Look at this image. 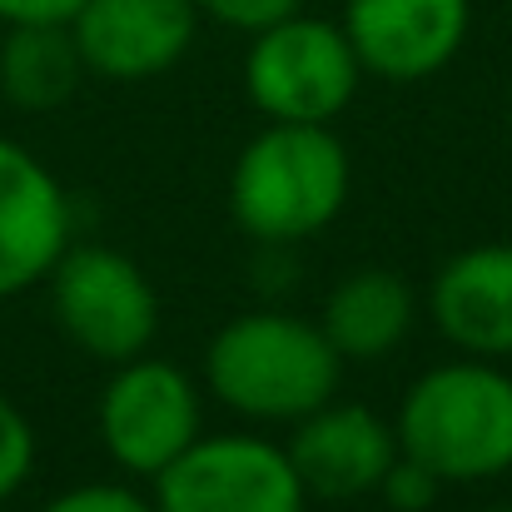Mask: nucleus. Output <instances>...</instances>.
Segmentation results:
<instances>
[{
	"mask_svg": "<svg viewBox=\"0 0 512 512\" xmlns=\"http://www.w3.org/2000/svg\"><path fill=\"white\" fill-rule=\"evenodd\" d=\"M398 453L443 483H493L512 473V373L458 353L413 378L393 418Z\"/></svg>",
	"mask_w": 512,
	"mask_h": 512,
	"instance_id": "1",
	"label": "nucleus"
},
{
	"mask_svg": "<svg viewBox=\"0 0 512 512\" xmlns=\"http://www.w3.org/2000/svg\"><path fill=\"white\" fill-rule=\"evenodd\" d=\"M353 165L334 125L264 120L229 170V214L264 249L324 234L348 204Z\"/></svg>",
	"mask_w": 512,
	"mask_h": 512,
	"instance_id": "2",
	"label": "nucleus"
},
{
	"mask_svg": "<svg viewBox=\"0 0 512 512\" xmlns=\"http://www.w3.org/2000/svg\"><path fill=\"white\" fill-rule=\"evenodd\" d=\"M343 358L319 324L249 309L204 348V388L249 423H299L339 393Z\"/></svg>",
	"mask_w": 512,
	"mask_h": 512,
	"instance_id": "3",
	"label": "nucleus"
},
{
	"mask_svg": "<svg viewBox=\"0 0 512 512\" xmlns=\"http://www.w3.org/2000/svg\"><path fill=\"white\" fill-rule=\"evenodd\" d=\"M363 85V65L339 20L289 15L249 35L244 95L264 120L289 125H334Z\"/></svg>",
	"mask_w": 512,
	"mask_h": 512,
	"instance_id": "4",
	"label": "nucleus"
},
{
	"mask_svg": "<svg viewBox=\"0 0 512 512\" xmlns=\"http://www.w3.org/2000/svg\"><path fill=\"white\" fill-rule=\"evenodd\" d=\"M45 284L60 334L80 353L110 368L135 353H150L160 334V294L130 254L110 244H70L45 274Z\"/></svg>",
	"mask_w": 512,
	"mask_h": 512,
	"instance_id": "5",
	"label": "nucleus"
},
{
	"mask_svg": "<svg viewBox=\"0 0 512 512\" xmlns=\"http://www.w3.org/2000/svg\"><path fill=\"white\" fill-rule=\"evenodd\" d=\"M100 443L130 478H160L174 458L204 433L199 383L155 353H135L115 363L110 383L95 403Z\"/></svg>",
	"mask_w": 512,
	"mask_h": 512,
	"instance_id": "6",
	"label": "nucleus"
},
{
	"mask_svg": "<svg viewBox=\"0 0 512 512\" xmlns=\"http://www.w3.org/2000/svg\"><path fill=\"white\" fill-rule=\"evenodd\" d=\"M155 512H304L309 493L264 433H199L155 478Z\"/></svg>",
	"mask_w": 512,
	"mask_h": 512,
	"instance_id": "7",
	"label": "nucleus"
},
{
	"mask_svg": "<svg viewBox=\"0 0 512 512\" xmlns=\"http://www.w3.org/2000/svg\"><path fill=\"white\" fill-rule=\"evenodd\" d=\"M343 35L363 75L388 85L433 80L473 30V0H343Z\"/></svg>",
	"mask_w": 512,
	"mask_h": 512,
	"instance_id": "8",
	"label": "nucleus"
},
{
	"mask_svg": "<svg viewBox=\"0 0 512 512\" xmlns=\"http://www.w3.org/2000/svg\"><path fill=\"white\" fill-rule=\"evenodd\" d=\"M85 75L140 85L160 80L194 50L199 10L194 0H85L70 15Z\"/></svg>",
	"mask_w": 512,
	"mask_h": 512,
	"instance_id": "9",
	"label": "nucleus"
},
{
	"mask_svg": "<svg viewBox=\"0 0 512 512\" xmlns=\"http://www.w3.org/2000/svg\"><path fill=\"white\" fill-rule=\"evenodd\" d=\"M75 244V209L65 184L20 140L0 135V299H15L55 269Z\"/></svg>",
	"mask_w": 512,
	"mask_h": 512,
	"instance_id": "10",
	"label": "nucleus"
},
{
	"mask_svg": "<svg viewBox=\"0 0 512 512\" xmlns=\"http://www.w3.org/2000/svg\"><path fill=\"white\" fill-rule=\"evenodd\" d=\"M289 463L309 498L319 503H353L378 493L388 463L398 458V433L368 403H319L299 423H289Z\"/></svg>",
	"mask_w": 512,
	"mask_h": 512,
	"instance_id": "11",
	"label": "nucleus"
},
{
	"mask_svg": "<svg viewBox=\"0 0 512 512\" xmlns=\"http://www.w3.org/2000/svg\"><path fill=\"white\" fill-rule=\"evenodd\" d=\"M428 314L458 353L512 358V244L458 249L428 289Z\"/></svg>",
	"mask_w": 512,
	"mask_h": 512,
	"instance_id": "12",
	"label": "nucleus"
},
{
	"mask_svg": "<svg viewBox=\"0 0 512 512\" xmlns=\"http://www.w3.org/2000/svg\"><path fill=\"white\" fill-rule=\"evenodd\" d=\"M413 314H418V299L398 274L358 269L329 289L319 329L339 348L343 363H373V358H388L413 334Z\"/></svg>",
	"mask_w": 512,
	"mask_h": 512,
	"instance_id": "13",
	"label": "nucleus"
},
{
	"mask_svg": "<svg viewBox=\"0 0 512 512\" xmlns=\"http://www.w3.org/2000/svg\"><path fill=\"white\" fill-rule=\"evenodd\" d=\"M85 80L70 25H5L0 40V95L25 115L60 110Z\"/></svg>",
	"mask_w": 512,
	"mask_h": 512,
	"instance_id": "14",
	"label": "nucleus"
},
{
	"mask_svg": "<svg viewBox=\"0 0 512 512\" xmlns=\"http://www.w3.org/2000/svg\"><path fill=\"white\" fill-rule=\"evenodd\" d=\"M30 468H35V428H30V418L0 393V503L25 488Z\"/></svg>",
	"mask_w": 512,
	"mask_h": 512,
	"instance_id": "15",
	"label": "nucleus"
},
{
	"mask_svg": "<svg viewBox=\"0 0 512 512\" xmlns=\"http://www.w3.org/2000/svg\"><path fill=\"white\" fill-rule=\"evenodd\" d=\"M199 20H214V25H229L239 35H259L289 15L304 10V0H194Z\"/></svg>",
	"mask_w": 512,
	"mask_h": 512,
	"instance_id": "16",
	"label": "nucleus"
},
{
	"mask_svg": "<svg viewBox=\"0 0 512 512\" xmlns=\"http://www.w3.org/2000/svg\"><path fill=\"white\" fill-rule=\"evenodd\" d=\"M438 493H443V478L428 473L423 463L403 458V453L388 463V473H383V483H378V498L393 512H428L438 503Z\"/></svg>",
	"mask_w": 512,
	"mask_h": 512,
	"instance_id": "17",
	"label": "nucleus"
},
{
	"mask_svg": "<svg viewBox=\"0 0 512 512\" xmlns=\"http://www.w3.org/2000/svg\"><path fill=\"white\" fill-rule=\"evenodd\" d=\"M40 512H155L145 493H135L130 483H80L55 493Z\"/></svg>",
	"mask_w": 512,
	"mask_h": 512,
	"instance_id": "18",
	"label": "nucleus"
},
{
	"mask_svg": "<svg viewBox=\"0 0 512 512\" xmlns=\"http://www.w3.org/2000/svg\"><path fill=\"white\" fill-rule=\"evenodd\" d=\"M85 0H0V25H70Z\"/></svg>",
	"mask_w": 512,
	"mask_h": 512,
	"instance_id": "19",
	"label": "nucleus"
},
{
	"mask_svg": "<svg viewBox=\"0 0 512 512\" xmlns=\"http://www.w3.org/2000/svg\"><path fill=\"white\" fill-rule=\"evenodd\" d=\"M508 135H512V95H508Z\"/></svg>",
	"mask_w": 512,
	"mask_h": 512,
	"instance_id": "20",
	"label": "nucleus"
},
{
	"mask_svg": "<svg viewBox=\"0 0 512 512\" xmlns=\"http://www.w3.org/2000/svg\"><path fill=\"white\" fill-rule=\"evenodd\" d=\"M488 512H512V508H488Z\"/></svg>",
	"mask_w": 512,
	"mask_h": 512,
	"instance_id": "21",
	"label": "nucleus"
}]
</instances>
